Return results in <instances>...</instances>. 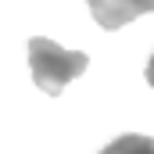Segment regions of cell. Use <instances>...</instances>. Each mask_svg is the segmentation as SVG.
Segmentation results:
<instances>
[{"mask_svg": "<svg viewBox=\"0 0 154 154\" xmlns=\"http://www.w3.org/2000/svg\"><path fill=\"white\" fill-rule=\"evenodd\" d=\"M86 65H90V57L82 50H65L61 43H54V39H47V36H32L29 39L32 82H36L43 93H50V97L65 93V86L82 75Z\"/></svg>", "mask_w": 154, "mask_h": 154, "instance_id": "obj_1", "label": "cell"}, {"mask_svg": "<svg viewBox=\"0 0 154 154\" xmlns=\"http://www.w3.org/2000/svg\"><path fill=\"white\" fill-rule=\"evenodd\" d=\"M147 82L154 86V54H151V61H147Z\"/></svg>", "mask_w": 154, "mask_h": 154, "instance_id": "obj_4", "label": "cell"}, {"mask_svg": "<svg viewBox=\"0 0 154 154\" xmlns=\"http://www.w3.org/2000/svg\"><path fill=\"white\" fill-rule=\"evenodd\" d=\"M100 154H154V136H140V133H125L111 140Z\"/></svg>", "mask_w": 154, "mask_h": 154, "instance_id": "obj_3", "label": "cell"}, {"mask_svg": "<svg viewBox=\"0 0 154 154\" xmlns=\"http://www.w3.org/2000/svg\"><path fill=\"white\" fill-rule=\"evenodd\" d=\"M86 4H90L93 22L100 29H108V32H115L122 25H129L133 18L154 11V0H86Z\"/></svg>", "mask_w": 154, "mask_h": 154, "instance_id": "obj_2", "label": "cell"}]
</instances>
